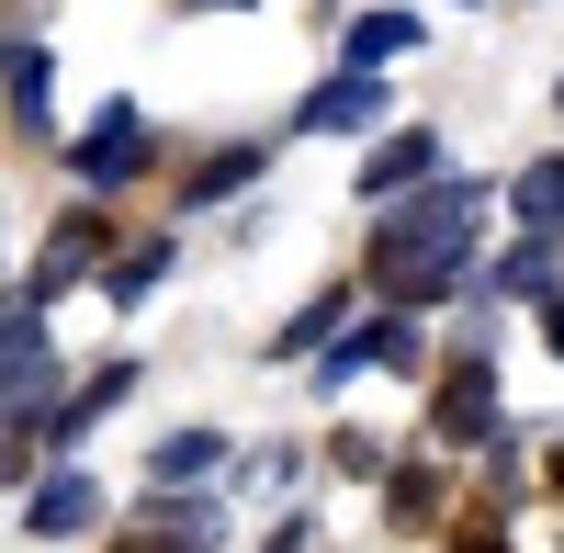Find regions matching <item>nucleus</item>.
I'll return each instance as SVG.
<instances>
[{
    "instance_id": "obj_15",
    "label": "nucleus",
    "mask_w": 564,
    "mask_h": 553,
    "mask_svg": "<svg viewBox=\"0 0 564 553\" xmlns=\"http://www.w3.org/2000/svg\"><path fill=\"white\" fill-rule=\"evenodd\" d=\"M497 294H520V305H531V294H553V249H542V238H520V249L497 260Z\"/></svg>"
},
{
    "instance_id": "obj_17",
    "label": "nucleus",
    "mask_w": 564,
    "mask_h": 553,
    "mask_svg": "<svg viewBox=\"0 0 564 553\" xmlns=\"http://www.w3.org/2000/svg\"><path fill=\"white\" fill-rule=\"evenodd\" d=\"M12 124H45V45H12Z\"/></svg>"
},
{
    "instance_id": "obj_6",
    "label": "nucleus",
    "mask_w": 564,
    "mask_h": 553,
    "mask_svg": "<svg viewBox=\"0 0 564 553\" xmlns=\"http://www.w3.org/2000/svg\"><path fill=\"white\" fill-rule=\"evenodd\" d=\"M430 170H441V135H384V148H372V170H361V193L395 204L406 181H430Z\"/></svg>"
},
{
    "instance_id": "obj_2",
    "label": "nucleus",
    "mask_w": 564,
    "mask_h": 553,
    "mask_svg": "<svg viewBox=\"0 0 564 553\" xmlns=\"http://www.w3.org/2000/svg\"><path fill=\"white\" fill-rule=\"evenodd\" d=\"M135 170H148V124H135V102H102V124L79 148V193H124Z\"/></svg>"
},
{
    "instance_id": "obj_10",
    "label": "nucleus",
    "mask_w": 564,
    "mask_h": 553,
    "mask_svg": "<svg viewBox=\"0 0 564 553\" xmlns=\"http://www.w3.org/2000/svg\"><path fill=\"white\" fill-rule=\"evenodd\" d=\"M90 249H102V226H90V215H68L57 238H45V260H34V294H57L68 271H90ZM34 294H23V305H34Z\"/></svg>"
},
{
    "instance_id": "obj_9",
    "label": "nucleus",
    "mask_w": 564,
    "mask_h": 553,
    "mask_svg": "<svg viewBox=\"0 0 564 553\" xmlns=\"http://www.w3.org/2000/svg\"><path fill=\"white\" fill-rule=\"evenodd\" d=\"M45 384H57V361H45V328H34V305H12V406L34 419Z\"/></svg>"
},
{
    "instance_id": "obj_13",
    "label": "nucleus",
    "mask_w": 564,
    "mask_h": 553,
    "mask_svg": "<svg viewBox=\"0 0 564 553\" xmlns=\"http://www.w3.org/2000/svg\"><path fill=\"white\" fill-rule=\"evenodd\" d=\"M508 204H520V226H564V159H531L508 181Z\"/></svg>"
},
{
    "instance_id": "obj_14",
    "label": "nucleus",
    "mask_w": 564,
    "mask_h": 553,
    "mask_svg": "<svg viewBox=\"0 0 564 553\" xmlns=\"http://www.w3.org/2000/svg\"><path fill=\"white\" fill-rule=\"evenodd\" d=\"M159 271H170V238H135V249L113 260V305H148V294H159Z\"/></svg>"
},
{
    "instance_id": "obj_11",
    "label": "nucleus",
    "mask_w": 564,
    "mask_h": 553,
    "mask_svg": "<svg viewBox=\"0 0 564 553\" xmlns=\"http://www.w3.org/2000/svg\"><path fill=\"white\" fill-rule=\"evenodd\" d=\"M417 45V12H361L350 23V68H384V57H406Z\"/></svg>"
},
{
    "instance_id": "obj_8",
    "label": "nucleus",
    "mask_w": 564,
    "mask_h": 553,
    "mask_svg": "<svg viewBox=\"0 0 564 553\" xmlns=\"http://www.w3.org/2000/svg\"><path fill=\"white\" fill-rule=\"evenodd\" d=\"M215 464H226V441H215V430H181V441H159V452H148V475H159V497H181V486H204Z\"/></svg>"
},
{
    "instance_id": "obj_7",
    "label": "nucleus",
    "mask_w": 564,
    "mask_h": 553,
    "mask_svg": "<svg viewBox=\"0 0 564 553\" xmlns=\"http://www.w3.org/2000/svg\"><path fill=\"white\" fill-rule=\"evenodd\" d=\"M45 542H68V531H90V520H102V486H90V475H57V486H34V509H23Z\"/></svg>"
},
{
    "instance_id": "obj_16",
    "label": "nucleus",
    "mask_w": 564,
    "mask_h": 553,
    "mask_svg": "<svg viewBox=\"0 0 564 553\" xmlns=\"http://www.w3.org/2000/svg\"><path fill=\"white\" fill-rule=\"evenodd\" d=\"M124 384H135V361H113V373H90V384H79V395H68V419H57V430H68V441H79V430H90V419H102V406H124Z\"/></svg>"
},
{
    "instance_id": "obj_20",
    "label": "nucleus",
    "mask_w": 564,
    "mask_h": 553,
    "mask_svg": "<svg viewBox=\"0 0 564 553\" xmlns=\"http://www.w3.org/2000/svg\"><path fill=\"white\" fill-rule=\"evenodd\" d=\"M542 328H553V350H564V305H553V316H542Z\"/></svg>"
},
{
    "instance_id": "obj_3",
    "label": "nucleus",
    "mask_w": 564,
    "mask_h": 553,
    "mask_svg": "<svg viewBox=\"0 0 564 553\" xmlns=\"http://www.w3.org/2000/svg\"><path fill=\"white\" fill-rule=\"evenodd\" d=\"M430 441H497V373H486V361H463V373L441 384V406H430Z\"/></svg>"
},
{
    "instance_id": "obj_12",
    "label": "nucleus",
    "mask_w": 564,
    "mask_h": 553,
    "mask_svg": "<svg viewBox=\"0 0 564 553\" xmlns=\"http://www.w3.org/2000/svg\"><path fill=\"white\" fill-rule=\"evenodd\" d=\"M215 531H226V520L204 509V497H159V531H148V542H159V553H204Z\"/></svg>"
},
{
    "instance_id": "obj_4",
    "label": "nucleus",
    "mask_w": 564,
    "mask_h": 553,
    "mask_svg": "<svg viewBox=\"0 0 564 553\" xmlns=\"http://www.w3.org/2000/svg\"><path fill=\"white\" fill-rule=\"evenodd\" d=\"M361 361H395V373H406V361H417V328H406V316H372V328H350V339H327V361H316V384H350Z\"/></svg>"
},
{
    "instance_id": "obj_18",
    "label": "nucleus",
    "mask_w": 564,
    "mask_h": 553,
    "mask_svg": "<svg viewBox=\"0 0 564 553\" xmlns=\"http://www.w3.org/2000/svg\"><path fill=\"white\" fill-rule=\"evenodd\" d=\"M249 170H260V148H226V159H215V170H204V181H193V193H204V204H215V193H238V181H249Z\"/></svg>"
},
{
    "instance_id": "obj_5",
    "label": "nucleus",
    "mask_w": 564,
    "mask_h": 553,
    "mask_svg": "<svg viewBox=\"0 0 564 553\" xmlns=\"http://www.w3.org/2000/svg\"><path fill=\"white\" fill-rule=\"evenodd\" d=\"M372 113H384V79H372V68H339V79L305 102V135H361Z\"/></svg>"
},
{
    "instance_id": "obj_1",
    "label": "nucleus",
    "mask_w": 564,
    "mask_h": 553,
    "mask_svg": "<svg viewBox=\"0 0 564 553\" xmlns=\"http://www.w3.org/2000/svg\"><path fill=\"white\" fill-rule=\"evenodd\" d=\"M475 260V181H441V193H417L384 215V238H372V283L395 305H430L452 294V271Z\"/></svg>"
},
{
    "instance_id": "obj_19",
    "label": "nucleus",
    "mask_w": 564,
    "mask_h": 553,
    "mask_svg": "<svg viewBox=\"0 0 564 553\" xmlns=\"http://www.w3.org/2000/svg\"><path fill=\"white\" fill-rule=\"evenodd\" d=\"M339 305H350V294H316V305L294 316V328H282V350H305V339H327V316H339Z\"/></svg>"
}]
</instances>
